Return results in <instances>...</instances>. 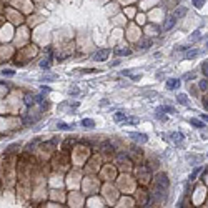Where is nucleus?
<instances>
[{"label": "nucleus", "mask_w": 208, "mask_h": 208, "mask_svg": "<svg viewBox=\"0 0 208 208\" xmlns=\"http://www.w3.org/2000/svg\"><path fill=\"white\" fill-rule=\"evenodd\" d=\"M155 188L161 190V191H167V188H168V178H167L165 173H160L155 178Z\"/></svg>", "instance_id": "f257e3e1"}, {"label": "nucleus", "mask_w": 208, "mask_h": 208, "mask_svg": "<svg viewBox=\"0 0 208 208\" xmlns=\"http://www.w3.org/2000/svg\"><path fill=\"white\" fill-rule=\"evenodd\" d=\"M108 55H110V50L108 48H102V50L95 52L93 55H92V60H95V62H105L108 58Z\"/></svg>", "instance_id": "f03ea898"}, {"label": "nucleus", "mask_w": 208, "mask_h": 208, "mask_svg": "<svg viewBox=\"0 0 208 208\" xmlns=\"http://www.w3.org/2000/svg\"><path fill=\"white\" fill-rule=\"evenodd\" d=\"M130 137L133 138V142H140V143H147L148 142V137L145 133H137V132H132Z\"/></svg>", "instance_id": "7ed1b4c3"}, {"label": "nucleus", "mask_w": 208, "mask_h": 208, "mask_svg": "<svg viewBox=\"0 0 208 208\" xmlns=\"http://www.w3.org/2000/svg\"><path fill=\"white\" fill-rule=\"evenodd\" d=\"M165 85H167L168 90H178V88H180V80H178V78H168Z\"/></svg>", "instance_id": "20e7f679"}, {"label": "nucleus", "mask_w": 208, "mask_h": 208, "mask_svg": "<svg viewBox=\"0 0 208 208\" xmlns=\"http://www.w3.org/2000/svg\"><path fill=\"white\" fill-rule=\"evenodd\" d=\"M170 137H171V140H173V143H175V145H181V143H183V133L171 132Z\"/></svg>", "instance_id": "39448f33"}, {"label": "nucleus", "mask_w": 208, "mask_h": 208, "mask_svg": "<svg viewBox=\"0 0 208 208\" xmlns=\"http://www.w3.org/2000/svg\"><path fill=\"white\" fill-rule=\"evenodd\" d=\"M175 22H177V19H175V17H167L165 23H163V30H165V32L171 30V29H173V25H175Z\"/></svg>", "instance_id": "423d86ee"}, {"label": "nucleus", "mask_w": 208, "mask_h": 208, "mask_svg": "<svg viewBox=\"0 0 208 208\" xmlns=\"http://www.w3.org/2000/svg\"><path fill=\"white\" fill-rule=\"evenodd\" d=\"M190 125H193L195 128H203L205 127V122L201 118H190Z\"/></svg>", "instance_id": "0eeeda50"}, {"label": "nucleus", "mask_w": 208, "mask_h": 208, "mask_svg": "<svg viewBox=\"0 0 208 208\" xmlns=\"http://www.w3.org/2000/svg\"><path fill=\"white\" fill-rule=\"evenodd\" d=\"M130 53H132V50H130L128 47L115 48V55H120V57H122V55H130Z\"/></svg>", "instance_id": "6e6552de"}, {"label": "nucleus", "mask_w": 208, "mask_h": 208, "mask_svg": "<svg viewBox=\"0 0 208 208\" xmlns=\"http://www.w3.org/2000/svg\"><path fill=\"white\" fill-rule=\"evenodd\" d=\"M80 125H82V127H85V128H93L95 122L92 120V118H83V120L80 122Z\"/></svg>", "instance_id": "1a4fd4ad"}, {"label": "nucleus", "mask_w": 208, "mask_h": 208, "mask_svg": "<svg viewBox=\"0 0 208 208\" xmlns=\"http://www.w3.org/2000/svg\"><path fill=\"white\" fill-rule=\"evenodd\" d=\"M187 15V9L185 7H180V9L175 10V13H173V17L175 19H181V17H185Z\"/></svg>", "instance_id": "9d476101"}, {"label": "nucleus", "mask_w": 208, "mask_h": 208, "mask_svg": "<svg viewBox=\"0 0 208 208\" xmlns=\"http://www.w3.org/2000/svg\"><path fill=\"white\" fill-rule=\"evenodd\" d=\"M155 117H157L158 120H161V122H165V120H167V115L163 113V108H161V107H158V108L155 110Z\"/></svg>", "instance_id": "9b49d317"}, {"label": "nucleus", "mask_w": 208, "mask_h": 208, "mask_svg": "<svg viewBox=\"0 0 208 208\" xmlns=\"http://www.w3.org/2000/svg\"><path fill=\"white\" fill-rule=\"evenodd\" d=\"M138 118L137 117H127L125 120H123V125H138Z\"/></svg>", "instance_id": "f8f14e48"}, {"label": "nucleus", "mask_w": 208, "mask_h": 208, "mask_svg": "<svg viewBox=\"0 0 208 208\" xmlns=\"http://www.w3.org/2000/svg\"><path fill=\"white\" fill-rule=\"evenodd\" d=\"M150 45H151V40H150V38H143V40H140V42H138V48H142V50L148 48Z\"/></svg>", "instance_id": "ddd939ff"}, {"label": "nucleus", "mask_w": 208, "mask_h": 208, "mask_svg": "<svg viewBox=\"0 0 208 208\" xmlns=\"http://www.w3.org/2000/svg\"><path fill=\"white\" fill-rule=\"evenodd\" d=\"M177 102L181 105H188V97L185 93H178V97H177Z\"/></svg>", "instance_id": "4468645a"}, {"label": "nucleus", "mask_w": 208, "mask_h": 208, "mask_svg": "<svg viewBox=\"0 0 208 208\" xmlns=\"http://www.w3.org/2000/svg\"><path fill=\"white\" fill-rule=\"evenodd\" d=\"M57 78H58L57 75H42V77H40V80H42V82H55Z\"/></svg>", "instance_id": "2eb2a0df"}, {"label": "nucleus", "mask_w": 208, "mask_h": 208, "mask_svg": "<svg viewBox=\"0 0 208 208\" xmlns=\"http://www.w3.org/2000/svg\"><path fill=\"white\" fill-rule=\"evenodd\" d=\"M25 103L29 105H33V103H37V98H35V95H27V97H25Z\"/></svg>", "instance_id": "dca6fc26"}, {"label": "nucleus", "mask_w": 208, "mask_h": 208, "mask_svg": "<svg viewBox=\"0 0 208 208\" xmlns=\"http://www.w3.org/2000/svg\"><path fill=\"white\" fill-rule=\"evenodd\" d=\"M102 150L103 151H113V145L110 142H103L102 143Z\"/></svg>", "instance_id": "f3484780"}, {"label": "nucleus", "mask_w": 208, "mask_h": 208, "mask_svg": "<svg viewBox=\"0 0 208 208\" xmlns=\"http://www.w3.org/2000/svg\"><path fill=\"white\" fill-rule=\"evenodd\" d=\"M198 53H200V52L197 50V48H193V50H188V52H187V55H185V58H195L197 55H198Z\"/></svg>", "instance_id": "a211bd4d"}, {"label": "nucleus", "mask_w": 208, "mask_h": 208, "mask_svg": "<svg viewBox=\"0 0 208 208\" xmlns=\"http://www.w3.org/2000/svg\"><path fill=\"white\" fill-rule=\"evenodd\" d=\"M73 127L75 125H67V123H58L57 125L58 130H73Z\"/></svg>", "instance_id": "6ab92c4d"}, {"label": "nucleus", "mask_w": 208, "mask_h": 208, "mask_svg": "<svg viewBox=\"0 0 208 208\" xmlns=\"http://www.w3.org/2000/svg\"><path fill=\"white\" fill-rule=\"evenodd\" d=\"M113 118H115V122H123V120L127 118V115H125V113H122V112H117Z\"/></svg>", "instance_id": "aec40b11"}, {"label": "nucleus", "mask_w": 208, "mask_h": 208, "mask_svg": "<svg viewBox=\"0 0 208 208\" xmlns=\"http://www.w3.org/2000/svg\"><path fill=\"white\" fill-rule=\"evenodd\" d=\"M193 2V5L197 7V9H201L203 5H205V0H191Z\"/></svg>", "instance_id": "412c9836"}, {"label": "nucleus", "mask_w": 208, "mask_h": 208, "mask_svg": "<svg viewBox=\"0 0 208 208\" xmlns=\"http://www.w3.org/2000/svg\"><path fill=\"white\" fill-rule=\"evenodd\" d=\"M163 108V112H168V113H177L175 112V108L173 107H170V105H165V107H161Z\"/></svg>", "instance_id": "4be33fe9"}, {"label": "nucleus", "mask_w": 208, "mask_h": 208, "mask_svg": "<svg viewBox=\"0 0 208 208\" xmlns=\"http://www.w3.org/2000/svg\"><path fill=\"white\" fill-rule=\"evenodd\" d=\"M200 85V90H207V85H208V82H207V77H205V80H201L198 83Z\"/></svg>", "instance_id": "5701e85b"}, {"label": "nucleus", "mask_w": 208, "mask_h": 208, "mask_svg": "<svg viewBox=\"0 0 208 208\" xmlns=\"http://www.w3.org/2000/svg\"><path fill=\"white\" fill-rule=\"evenodd\" d=\"M207 70H208V65H207V62H203V63H201V73L205 77H207V73H208Z\"/></svg>", "instance_id": "b1692460"}, {"label": "nucleus", "mask_w": 208, "mask_h": 208, "mask_svg": "<svg viewBox=\"0 0 208 208\" xmlns=\"http://www.w3.org/2000/svg\"><path fill=\"white\" fill-rule=\"evenodd\" d=\"M40 67H42V68H50V60H43V62L40 63Z\"/></svg>", "instance_id": "393cba45"}, {"label": "nucleus", "mask_w": 208, "mask_h": 208, "mask_svg": "<svg viewBox=\"0 0 208 208\" xmlns=\"http://www.w3.org/2000/svg\"><path fill=\"white\" fill-rule=\"evenodd\" d=\"M198 37H200V30H198V32H195L193 35H190V40H191V42H195V40H197Z\"/></svg>", "instance_id": "a878e982"}, {"label": "nucleus", "mask_w": 208, "mask_h": 208, "mask_svg": "<svg viewBox=\"0 0 208 208\" xmlns=\"http://www.w3.org/2000/svg\"><path fill=\"white\" fill-rule=\"evenodd\" d=\"M68 93L70 95H78V88H77V87H72V88L68 90Z\"/></svg>", "instance_id": "bb28decb"}, {"label": "nucleus", "mask_w": 208, "mask_h": 208, "mask_svg": "<svg viewBox=\"0 0 208 208\" xmlns=\"http://www.w3.org/2000/svg\"><path fill=\"white\" fill-rule=\"evenodd\" d=\"M2 73H3V75H7V77H12L13 73H15V72H13V70H3Z\"/></svg>", "instance_id": "cd10ccee"}, {"label": "nucleus", "mask_w": 208, "mask_h": 208, "mask_svg": "<svg viewBox=\"0 0 208 208\" xmlns=\"http://www.w3.org/2000/svg\"><path fill=\"white\" fill-rule=\"evenodd\" d=\"M198 171H200V168H197V170H195L193 173H191V175H190V180H191V181H193V180H195V177L198 175Z\"/></svg>", "instance_id": "c85d7f7f"}, {"label": "nucleus", "mask_w": 208, "mask_h": 208, "mask_svg": "<svg viewBox=\"0 0 208 208\" xmlns=\"http://www.w3.org/2000/svg\"><path fill=\"white\" fill-rule=\"evenodd\" d=\"M193 78H195L193 73H187V75H185V80H193Z\"/></svg>", "instance_id": "c756f323"}, {"label": "nucleus", "mask_w": 208, "mask_h": 208, "mask_svg": "<svg viewBox=\"0 0 208 208\" xmlns=\"http://www.w3.org/2000/svg\"><path fill=\"white\" fill-rule=\"evenodd\" d=\"M201 102H203V107H205V110H207V108H208V100H207V97H205Z\"/></svg>", "instance_id": "7c9ffc66"}, {"label": "nucleus", "mask_w": 208, "mask_h": 208, "mask_svg": "<svg viewBox=\"0 0 208 208\" xmlns=\"http://www.w3.org/2000/svg\"><path fill=\"white\" fill-rule=\"evenodd\" d=\"M205 178H207V168H205V171H203V173H201V180H203V181H205Z\"/></svg>", "instance_id": "2f4dec72"}]
</instances>
